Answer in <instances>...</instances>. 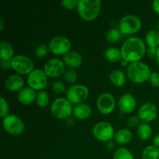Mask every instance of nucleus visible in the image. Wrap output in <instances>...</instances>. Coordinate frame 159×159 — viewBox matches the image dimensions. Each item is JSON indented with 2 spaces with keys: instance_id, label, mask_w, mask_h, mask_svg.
I'll return each instance as SVG.
<instances>
[{
  "instance_id": "obj_1",
  "label": "nucleus",
  "mask_w": 159,
  "mask_h": 159,
  "mask_svg": "<svg viewBox=\"0 0 159 159\" xmlns=\"http://www.w3.org/2000/svg\"><path fill=\"white\" fill-rule=\"evenodd\" d=\"M121 55L124 60L131 63L141 61L146 54L145 43L140 37H129L124 41L120 48Z\"/></svg>"
},
{
  "instance_id": "obj_2",
  "label": "nucleus",
  "mask_w": 159,
  "mask_h": 159,
  "mask_svg": "<svg viewBox=\"0 0 159 159\" xmlns=\"http://www.w3.org/2000/svg\"><path fill=\"white\" fill-rule=\"evenodd\" d=\"M101 8L100 0H79L77 10L81 18L85 21H93L99 15Z\"/></svg>"
},
{
  "instance_id": "obj_3",
  "label": "nucleus",
  "mask_w": 159,
  "mask_h": 159,
  "mask_svg": "<svg viewBox=\"0 0 159 159\" xmlns=\"http://www.w3.org/2000/svg\"><path fill=\"white\" fill-rule=\"evenodd\" d=\"M128 79L134 83L141 84L147 82L152 75L150 67L141 61L134 62L128 65L127 69Z\"/></svg>"
},
{
  "instance_id": "obj_4",
  "label": "nucleus",
  "mask_w": 159,
  "mask_h": 159,
  "mask_svg": "<svg viewBox=\"0 0 159 159\" xmlns=\"http://www.w3.org/2000/svg\"><path fill=\"white\" fill-rule=\"evenodd\" d=\"M51 111L57 119H68L72 114V104L65 98H57L51 103Z\"/></svg>"
},
{
  "instance_id": "obj_5",
  "label": "nucleus",
  "mask_w": 159,
  "mask_h": 159,
  "mask_svg": "<svg viewBox=\"0 0 159 159\" xmlns=\"http://www.w3.org/2000/svg\"><path fill=\"white\" fill-rule=\"evenodd\" d=\"M141 21L137 16L129 15L124 16L119 22V30L121 34L124 35H132L141 30Z\"/></svg>"
},
{
  "instance_id": "obj_6",
  "label": "nucleus",
  "mask_w": 159,
  "mask_h": 159,
  "mask_svg": "<svg viewBox=\"0 0 159 159\" xmlns=\"http://www.w3.org/2000/svg\"><path fill=\"white\" fill-rule=\"evenodd\" d=\"M2 127L6 133L13 136L21 134L25 128L23 120L18 116L14 114L8 115L3 118Z\"/></svg>"
},
{
  "instance_id": "obj_7",
  "label": "nucleus",
  "mask_w": 159,
  "mask_h": 159,
  "mask_svg": "<svg viewBox=\"0 0 159 159\" xmlns=\"http://www.w3.org/2000/svg\"><path fill=\"white\" fill-rule=\"evenodd\" d=\"M89 91L84 85H71L66 92V99L71 104L83 103L88 98Z\"/></svg>"
},
{
  "instance_id": "obj_8",
  "label": "nucleus",
  "mask_w": 159,
  "mask_h": 159,
  "mask_svg": "<svg viewBox=\"0 0 159 159\" xmlns=\"http://www.w3.org/2000/svg\"><path fill=\"white\" fill-rule=\"evenodd\" d=\"M93 134L96 139L102 142H109L115 136L114 128L111 124L107 121H102L95 124Z\"/></svg>"
},
{
  "instance_id": "obj_9",
  "label": "nucleus",
  "mask_w": 159,
  "mask_h": 159,
  "mask_svg": "<svg viewBox=\"0 0 159 159\" xmlns=\"http://www.w3.org/2000/svg\"><path fill=\"white\" fill-rule=\"evenodd\" d=\"M27 84L29 87L35 91H41L48 85V76L43 70L40 68L34 69L28 75Z\"/></svg>"
},
{
  "instance_id": "obj_10",
  "label": "nucleus",
  "mask_w": 159,
  "mask_h": 159,
  "mask_svg": "<svg viewBox=\"0 0 159 159\" xmlns=\"http://www.w3.org/2000/svg\"><path fill=\"white\" fill-rule=\"evenodd\" d=\"M49 51L55 55H65L71 51V43L67 37L63 36H57L51 39L48 43Z\"/></svg>"
},
{
  "instance_id": "obj_11",
  "label": "nucleus",
  "mask_w": 159,
  "mask_h": 159,
  "mask_svg": "<svg viewBox=\"0 0 159 159\" xmlns=\"http://www.w3.org/2000/svg\"><path fill=\"white\" fill-rule=\"evenodd\" d=\"M34 64L30 57L25 55H16L12 59V68L20 75H29L34 70Z\"/></svg>"
},
{
  "instance_id": "obj_12",
  "label": "nucleus",
  "mask_w": 159,
  "mask_h": 159,
  "mask_svg": "<svg viewBox=\"0 0 159 159\" xmlns=\"http://www.w3.org/2000/svg\"><path fill=\"white\" fill-rule=\"evenodd\" d=\"M43 71L48 77L59 78L65 72V65L59 58H51L45 63Z\"/></svg>"
},
{
  "instance_id": "obj_13",
  "label": "nucleus",
  "mask_w": 159,
  "mask_h": 159,
  "mask_svg": "<svg viewBox=\"0 0 159 159\" xmlns=\"http://www.w3.org/2000/svg\"><path fill=\"white\" fill-rule=\"evenodd\" d=\"M116 106L114 96L110 93H102L99 96L96 102L98 110L103 115H109L113 111Z\"/></svg>"
},
{
  "instance_id": "obj_14",
  "label": "nucleus",
  "mask_w": 159,
  "mask_h": 159,
  "mask_svg": "<svg viewBox=\"0 0 159 159\" xmlns=\"http://www.w3.org/2000/svg\"><path fill=\"white\" fill-rule=\"evenodd\" d=\"M158 116V108L152 102H146L141 106L138 110V117L144 123H150L155 120Z\"/></svg>"
},
{
  "instance_id": "obj_15",
  "label": "nucleus",
  "mask_w": 159,
  "mask_h": 159,
  "mask_svg": "<svg viewBox=\"0 0 159 159\" xmlns=\"http://www.w3.org/2000/svg\"><path fill=\"white\" fill-rule=\"evenodd\" d=\"M145 42L148 45L146 54L150 58L156 57L157 49L159 48V31L158 30H151L145 35Z\"/></svg>"
},
{
  "instance_id": "obj_16",
  "label": "nucleus",
  "mask_w": 159,
  "mask_h": 159,
  "mask_svg": "<svg viewBox=\"0 0 159 159\" xmlns=\"http://www.w3.org/2000/svg\"><path fill=\"white\" fill-rule=\"evenodd\" d=\"M118 107H119L120 110L123 113H131L136 109L137 107V101L134 96H132L131 94H124L120 96L118 102Z\"/></svg>"
},
{
  "instance_id": "obj_17",
  "label": "nucleus",
  "mask_w": 159,
  "mask_h": 159,
  "mask_svg": "<svg viewBox=\"0 0 159 159\" xmlns=\"http://www.w3.org/2000/svg\"><path fill=\"white\" fill-rule=\"evenodd\" d=\"M37 93L35 90L31 89L30 87H24L18 93L17 99L19 102L23 105H30L36 100Z\"/></svg>"
},
{
  "instance_id": "obj_18",
  "label": "nucleus",
  "mask_w": 159,
  "mask_h": 159,
  "mask_svg": "<svg viewBox=\"0 0 159 159\" xmlns=\"http://www.w3.org/2000/svg\"><path fill=\"white\" fill-rule=\"evenodd\" d=\"M24 80L18 75H12L9 76L5 82V87L10 92L20 91L24 88Z\"/></svg>"
},
{
  "instance_id": "obj_19",
  "label": "nucleus",
  "mask_w": 159,
  "mask_h": 159,
  "mask_svg": "<svg viewBox=\"0 0 159 159\" xmlns=\"http://www.w3.org/2000/svg\"><path fill=\"white\" fill-rule=\"evenodd\" d=\"M63 61L69 68H79L83 63V59L81 54L76 51H69L64 55Z\"/></svg>"
},
{
  "instance_id": "obj_20",
  "label": "nucleus",
  "mask_w": 159,
  "mask_h": 159,
  "mask_svg": "<svg viewBox=\"0 0 159 159\" xmlns=\"http://www.w3.org/2000/svg\"><path fill=\"white\" fill-rule=\"evenodd\" d=\"M72 114L76 119L83 120L91 116L92 109L90 106L86 103L79 104V105L75 106L73 108Z\"/></svg>"
},
{
  "instance_id": "obj_21",
  "label": "nucleus",
  "mask_w": 159,
  "mask_h": 159,
  "mask_svg": "<svg viewBox=\"0 0 159 159\" xmlns=\"http://www.w3.org/2000/svg\"><path fill=\"white\" fill-rule=\"evenodd\" d=\"M103 55L108 61L112 62V63H116L123 59L120 50L114 47L107 48L104 51Z\"/></svg>"
},
{
  "instance_id": "obj_22",
  "label": "nucleus",
  "mask_w": 159,
  "mask_h": 159,
  "mask_svg": "<svg viewBox=\"0 0 159 159\" xmlns=\"http://www.w3.org/2000/svg\"><path fill=\"white\" fill-rule=\"evenodd\" d=\"M0 56L2 60L12 61L14 56V50L9 42L3 41L0 45Z\"/></svg>"
},
{
  "instance_id": "obj_23",
  "label": "nucleus",
  "mask_w": 159,
  "mask_h": 159,
  "mask_svg": "<svg viewBox=\"0 0 159 159\" xmlns=\"http://www.w3.org/2000/svg\"><path fill=\"white\" fill-rule=\"evenodd\" d=\"M114 139L118 144H127L132 140V133L128 129H120L115 134Z\"/></svg>"
},
{
  "instance_id": "obj_24",
  "label": "nucleus",
  "mask_w": 159,
  "mask_h": 159,
  "mask_svg": "<svg viewBox=\"0 0 159 159\" xmlns=\"http://www.w3.org/2000/svg\"><path fill=\"white\" fill-rule=\"evenodd\" d=\"M110 81L116 87H122L126 82V76L120 70H114L110 75Z\"/></svg>"
},
{
  "instance_id": "obj_25",
  "label": "nucleus",
  "mask_w": 159,
  "mask_h": 159,
  "mask_svg": "<svg viewBox=\"0 0 159 159\" xmlns=\"http://www.w3.org/2000/svg\"><path fill=\"white\" fill-rule=\"evenodd\" d=\"M138 135L139 138L142 141H147L152 137V128L148 124L143 123L139 125L138 127Z\"/></svg>"
},
{
  "instance_id": "obj_26",
  "label": "nucleus",
  "mask_w": 159,
  "mask_h": 159,
  "mask_svg": "<svg viewBox=\"0 0 159 159\" xmlns=\"http://www.w3.org/2000/svg\"><path fill=\"white\" fill-rule=\"evenodd\" d=\"M143 159H159V150L154 145L147 146L143 150Z\"/></svg>"
},
{
  "instance_id": "obj_27",
  "label": "nucleus",
  "mask_w": 159,
  "mask_h": 159,
  "mask_svg": "<svg viewBox=\"0 0 159 159\" xmlns=\"http://www.w3.org/2000/svg\"><path fill=\"white\" fill-rule=\"evenodd\" d=\"M36 102H37V106L41 108H45L48 107L50 102V96L48 93L45 90L39 91L37 94Z\"/></svg>"
},
{
  "instance_id": "obj_28",
  "label": "nucleus",
  "mask_w": 159,
  "mask_h": 159,
  "mask_svg": "<svg viewBox=\"0 0 159 159\" xmlns=\"http://www.w3.org/2000/svg\"><path fill=\"white\" fill-rule=\"evenodd\" d=\"M121 32L119 29L116 28H113V29L109 30L105 35V38L107 42L109 43H116L120 39Z\"/></svg>"
},
{
  "instance_id": "obj_29",
  "label": "nucleus",
  "mask_w": 159,
  "mask_h": 159,
  "mask_svg": "<svg viewBox=\"0 0 159 159\" xmlns=\"http://www.w3.org/2000/svg\"><path fill=\"white\" fill-rule=\"evenodd\" d=\"M113 159H134L131 152L126 148H120L115 151Z\"/></svg>"
},
{
  "instance_id": "obj_30",
  "label": "nucleus",
  "mask_w": 159,
  "mask_h": 159,
  "mask_svg": "<svg viewBox=\"0 0 159 159\" xmlns=\"http://www.w3.org/2000/svg\"><path fill=\"white\" fill-rule=\"evenodd\" d=\"M48 51H50L49 48L44 43H40V44L37 45L34 50L35 55L39 58H43L46 57L48 54Z\"/></svg>"
},
{
  "instance_id": "obj_31",
  "label": "nucleus",
  "mask_w": 159,
  "mask_h": 159,
  "mask_svg": "<svg viewBox=\"0 0 159 159\" xmlns=\"http://www.w3.org/2000/svg\"><path fill=\"white\" fill-rule=\"evenodd\" d=\"M9 107L7 101L3 96L0 97V116L5 118L9 115Z\"/></svg>"
},
{
  "instance_id": "obj_32",
  "label": "nucleus",
  "mask_w": 159,
  "mask_h": 159,
  "mask_svg": "<svg viewBox=\"0 0 159 159\" xmlns=\"http://www.w3.org/2000/svg\"><path fill=\"white\" fill-rule=\"evenodd\" d=\"M64 78H65V80L66 82H68V83H75L77 81V74H76L75 71L73 69H67L65 71V74H64Z\"/></svg>"
},
{
  "instance_id": "obj_33",
  "label": "nucleus",
  "mask_w": 159,
  "mask_h": 159,
  "mask_svg": "<svg viewBox=\"0 0 159 159\" xmlns=\"http://www.w3.org/2000/svg\"><path fill=\"white\" fill-rule=\"evenodd\" d=\"M79 0H63L61 2V4L64 8L67 9H73L77 7Z\"/></svg>"
},
{
  "instance_id": "obj_34",
  "label": "nucleus",
  "mask_w": 159,
  "mask_h": 159,
  "mask_svg": "<svg viewBox=\"0 0 159 159\" xmlns=\"http://www.w3.org/2000/svg\"><path fill=\"white\" fill-rule=\"evenodd\" d=\"M52 89L56 94H61L65 91V85L61 81H57L53 84Z\"/></svg>"
},
{
  "instance_id": "obj_35",
  "label": "nucleus",
  "mask_w": 159,
  "mask_h": 159,
  "mask_svg": "<svg viewBox=\"0 0 159 159\" xmlns=\"http://www.w3.org/2000/svg\"><path fill=\"white\" fill-rule=\"evenodd\" d=\"M149 81L152 85L156 88H159V72H157V71L152 72Z\"/></svg>"
},
{
  "instance_id": "obj_36",
  "label": "nucleus",
  "mask_w": 159,
  "mask_h": 159,
  "mask_svg": "<svg viewBox=\"0 0 159 159\" xmlns=\"http://www.w3.org/2000/svg\"><path fill=\"white\" fill-rule=\"evenodd\" d=\"M127 125L129 127H139L140 125V119L138 116H130L127 120Z\"/></svg>"
},
{
  "instance_id": "obj_37",
  "label": "nucleus",
  "mask_w": 159,
  "mask_h": 159,
  "mask_svg": "<svg viewBox=\"0 0 159 159\" xmlns=\"http://www.w3.org/2000/svg\"><path fill=\"white\" fill-rule=\"evenodd\" d=\"M0 66H1V68L4 70L12 68V61L2 60L1 59V61H0Z\"/></svg>"
},
{
  "instance_id": "obj_38",
  "label": "nucleus",
  "mask_w": 159,
  "mask_h": 159,
  "mask_svg": "<svg viewBox=\"0 0 159 159\" xmlns=\"http://www.w3.org/2000/svg\"><path fill=\"white\" fill-rule=\"evenodd\" d=\"M152 9L158 15H159V0H155L152 2Z\"/></svg>"
},
{
  "instance_id": "obj_39",
  "label": "nucleus",
  "mask_w": 159,
  "mask_h": 159,
  "mask_svg": "<svg viewBox=\"0 0 159 159\" xmlns=\"http://www.w3.org/2000/svg\"><path fill=\"white\" fill-rule=\"evenodd\" d=\"M153 145L159 150V134L156 135L153 139Z\"/></svg>"
},
{
  "instance_id": "obj_40",
  "label": "nucleus",
  "mask_w": 159,
  "mask_h": 159,
  "mask_svg": "<svg viewBox=\"0 0 159 159\" xmlns=\"http://www.w3.org/2000/svg\"><path fill=\"white\" fill-rule=\"evenodd\" d=\"M4 24H5V21H4V19L2 17L0 18V30L2 31L3 28H4Z\"/></svg>"
},
{
  "instance_id": "obj_41",
  "label": "nucleus",
  "mask_w": 159,
  "mask_h": 159,
  "mask_svg": "<svg viewBox=\"0 0 159 159\" xmlns=\"http://www.w3.org/2000/svg\"><path fill=\"white\" fill-rule=\"evenodd\" d=\"M107 146H108V148L109 149H113V148H114V144H113V142H110V141H109L108 144H107Z\"/></svg>"
},
{
  "instance_id": "obj_42",
  "label": "nucleus",
  "mask_w": 159,
  "mask_h": 159,
  "mask_svg": "<svg viewBox=\"0 0 159 159\" xmlns=\"http://www.w3.org/2000/svg\"><path fill=\"white\" fill-rule=\"evenodd\" d=\"M156 61H157V63H158V66H159V48L157 49V52H156Z\"/></svg>"
},
{
  "instance_id": "obj_43",
  "label": "nucleus",
  "mask_w": 159,
  "mask_h": 159,
  "mask_svg": "<svg viewBox=\"0 0 159 159\" xmlns=\"http://www.w3.org/2000/svg\"><path fill=\"white\" fill-rule=\"evenodd\" d=\"M121 62H122V65H123V66H125V65H127V64L129 63L128 61H126V60H124V59H122Z\"/></svg>"
},
{
  "instance_id": "obj_44",
  "label": "nucleus",
  "mask_w": 159,
  "mask_h": 159,
  "mask_svg": "<svg viewBox=\"0 0 159 159\" xmlns=\"http://www.w3.org/2000/svg\"><path fill=\"white\" fill-rule=\"evenodd\" d=\"M157 27H158V30L159 31V20L157 22Z\"/></svg>"
}]
</instances>
